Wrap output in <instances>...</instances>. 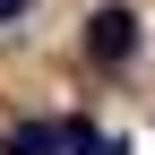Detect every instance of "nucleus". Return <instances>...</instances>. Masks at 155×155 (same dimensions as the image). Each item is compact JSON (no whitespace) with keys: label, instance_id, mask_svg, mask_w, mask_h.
Returning a JSON list of instances; mask_svg holds the SVG:
<instances>
[{"label":"nucleus","instance_id":"f257e3e1","mask_svg":"<svg viewBox=\"0 0 155 155\" xmlns=\"http://www.w3.org/2000/svg\"><path fill=\"white\" fill-rule=\"evenodd\" d=\"M86 61H104V69H129L138 61V9L104 0V9L86 17Z\"/></svg>","mask_w":155,"mask_h":155},{"label":"nucleus","instance_id":"f03ea898","mask_svg":"<svg viewBox=\"0 0 155 155\" xmlns=\"http://www.w3.org/2000/svg\"><path fill=\"white\" fill-rule=\"evenodd\" d=\"M69 138H61V121H26V129H17V138H9V155H61Z\"/></svg>","mask_w":155,"mask_h":155}]
</instances>
